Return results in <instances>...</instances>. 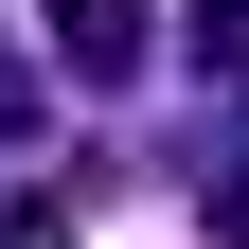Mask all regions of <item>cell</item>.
<instances>
[{
  "mask_svg": "<svg viewBox=\"0 0 249 249\" xmlns=\"http://www.w3.org/2000/svg\"><path fill=\"white\" fill-rule=\"evenodd\" d=\"M142 18H160V0H53V71H71V89H124L142 53H160Z\"/></svg>",
  "mask_w": 249,
  "mask_h": 249,
  "instance_id": "obj_1",
  "label": "cell"
},
{
  "mask_svg": "<svg viewBox=\"0 0 249 249\" xmlns=\"http://www.w3.org/2000/svg\"><path fill=\"white\" fill-rule=\"evenodd\" d=\"M71 231H89V213L53 196V178H0V249H71Z\"/></svg>",
  "mask_w": 249,
  "mask_h": 249,
  "instance_id": "obj_2",
  "label": "cell"
},
{
  "mask_svg": "<svg viewBox=\"0 0 249 249\" xmlns=\"http://www.w3.org/2000/svg\"><path fill=\"white\" fill-rule=\"evenodd\" d=\"M196 71H213V89H249V0H196Z\"/></svg>",
  "mask_w": 249,
  "mask_h": 249,
  "instance_id": "obj_3",
  "label": "cell"
},
{
  "mask_svg": "<svg viewBox=\"0 0 249 249\" xmlns=\"http://www.w3.org/2000/svg\"><path fill=\"white\" fill-rule=\"evenodd\" d=\"M213 249H249V160H213Z\"/></svg>",
  "mask_w": 249,
  "mask_h": 249,
  "instance_id": "obj_4",
  "label": "cell"
},
{
  "mask_svg": "<svg viewBox=\"0 0 249 249\" xmlns=\"http://www.w3.org/2000/svg\"><path fill=\"white\" fill-rule=\"evenodd\" d=\"M0 142H36V71H18V53H0Z\"/></svg>",
  "mask_w": 249,
  "mask_h": 249,
  "instance_id": "obj_5",
  "label": "cell"
}]
</instances>
